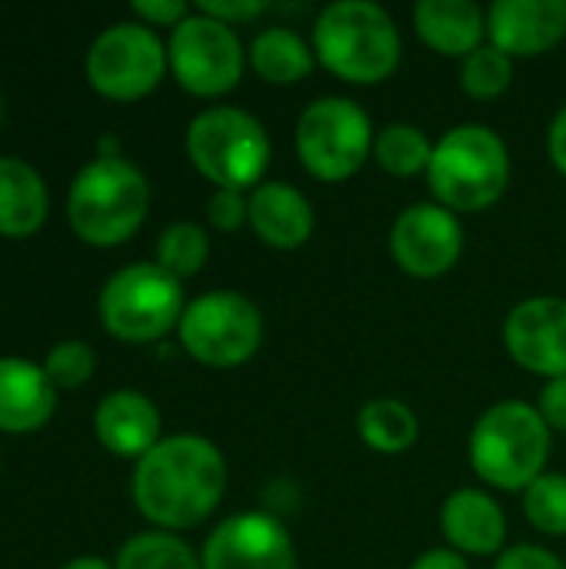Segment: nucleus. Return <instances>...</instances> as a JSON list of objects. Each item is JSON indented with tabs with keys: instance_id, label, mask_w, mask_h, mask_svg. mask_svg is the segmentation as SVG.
<instances>
[{
	"instance_id": "obj_1",
	"label": "nucleus",
	"mask_w": 566,
	"mask_h": 569,
	"mask_svg": "<svg viewBox=\"0 0 566 569\" xmlns=\"http://www.w3.org/2000/svg\"><path fill=\"white\" fill-rule=\"evenodd\" d=\"M227 490V463L217 443L197 433L163 437L133 467V503L163 530L203 523Z\"/></svg>"
},
{
	"instance_id": "obj_2",
	"label": "nucleus",
	"mask_w": 566,
	"mask_h": 569,
	"mask_svg": "<svg viewBox=\"0 0 566 569\" xmlns=\"http://www.w3.org/2000/svg\"><path fill=\"white\" fill-rule=\"evenodd\" d=\"M317 60L347 83H380L400 67L394 17L374 0H334L314 23Z\"/></svg>"
},
{
	"instance_id": "obj_3",
	"label": "nucleus",
	"mask_w": 566,
	"mask_h": 569,
	"mask_svg": "<svg viewBox=\"0 0 566 569\" xmlns=\"http://www.w3.org/2000/svg\"><path fill=\"white\" fill-rule=\"evenodd\" d=\"M427 180L440 207L480 213L494 207L510 183V150L494 127L457 123L434 143Z\"/></svg>"
},
{
	"instance_id": "obj_4",
	"label": "nucleus",
	"mask_w": 566,
	"mask_h": 569,
	"mask_svg": "<svg viewBox=\"0 0 566 569\" xmlns=\"http://www.w3.org/2000/svg\"><path fill=\"white\" fill-rule=\"evenodd\" d=\"M150 210L147 177L123 157H93L73 180L67 220L90 247H117L130 240Z\"/></svg>"
},
{
	"instance_id": "obj_5",
	"label": "nucleus",
	"mask_w": 566,
	"mask_h": 569,
	"mask_svg": "<svg viewBox=\"0 0 566 569\" xmlns=\"http://www.w3.org/2000/svg\"><path fill=\"white\" fill-rule=\"evenodd\" d=\"M550 427L540 410L524 400H500L480 413L470 433V467L497 490H527L547 473Z\"/></svg>"
},
{
	"instance_id": "obj_6",
	"label": "nucleus",
	"mask_w": 566,
	"mask_h": 569,
	"mask_svg": "<svg viewBox=\"0 0 566 569\" xmlns=\"http://www.w3.org/2000/svg\"><path fill=\"white\" fill-rule=\"evenodd\" d=\"M187 157L217 190L260 187L270 163V137L254 113L210 107L187 127Z\"/></svg>"
},
{
	"instance_id": "obj_7",
	"label": "nucleus",
	"mask_w": 566,
	"mask_h": 569,
	"mask_svg": "<svg viewBox=\"0 0 566 569\" xmlns=\"http://www.w3.org/2000/svg\"><path fill=\"white\" fill-rule=\"evenodd\" d=\"M374 123L350 97H317L297 117V157L324 183L354 177L374 157Z\"/></svg>"
},
{
	"instance_id": "obj_8",
	"label": "nucleus",
	"mask_w": 566,
	"mask_h": 569,
	"mask_svg": "<svg viewBox=\"0 0 566 569\" xmlns=\"http://www.w3.org/2000/svg\"><path fill=\"white\" fill-rule=\"evenodd\" d=\"M183 287L160 263H130L100 290V320L107 333L127 343H150L180 327Z\"/></svg>"
},
{
	"instance_id": "obj_9",
	"label": "nucleus",
	"mask_w": 566,
	"mask_h": 569,
	"mask_svg": "<svg viewBox=\"0 0 566 569\" xmlns=\"http://www.w3.org/2000/svg\"><path fill=\"white\" fill-rule=\"evenodd\" d=\"M180 347L203 367H240L264 343L257 303L237 290H210L187 303L180 317Z\"/></svg>"
},
{
	"instance_id": "obj_10",
	"label": "nucleus",
	"mask_w": 566,
	"mask_h": 569,
	"mask_svg": "<svg viewBox=\"0 0 566 569\" xmlns=\"http://www.w3.org/2000/svg\"><path fill=\"white\" fill-rule=\"evenodd\" d=\"M167 47L147 23H113L87 50V83L107 100L147 97L167 70Z\"/></svg>"
},
{
	"instance_id": "obj_11",
	"label": "nucleus",
	"mask_w": 566,
	"mask_h": 569,
	"mask_svg": "<svg viewBox=\"0 0 566 569\" xmlns=\"http://www.w3.org/2000/svg\"><path fill=\"white\" fill-rule=\"evenodd\" d=\"M244 43L230 23L207 13H187L167 40V63L193 97H220L244 77Z\"/></svg>"
},
{
	"instance_id": "obj_12",
	"label": "nucleus",
	"mask_w": 566,
	"mask_h": 569,
	"mask_svg": "<svg viewBox=\"0 0 566 569\" xmlns=\"http://www.w3.org/2000/svg\"><path fill=\"white\" fill-rule=\"evenodd\" d=\"M390 253L404 273L437 280L464 253V223L440 203H410L390 227Z\"/></svg>"
},
{
	"instance_id": "obj_13",
	"label": "nucleus",
	"mask_w": 566,
	"mask_h": 569,
	"mask_svg": "<svg viewBox=\"0 0 566 569\" xmlns=\"http://www.w3.org/2000/svg\"><path fill=\"white\" fill-rule=\"evenodd\" d=\"M203 569H297L287 527L270 513L227 517L203 543Z\"/></svg>"
},
{
	"instance_id": "obj_14",
	"label": "nucleus",
	"mask_w": 566,
	"mask_h": 569,
	"mask_svg": "<svg viewBox=\"0 0 566 569\" xmlns=\"http://www.w3.org/2000/svg\"><path fill=\"white\" fill-rule=\"evenodd\" d=\"M504 347L510 360L547 380L566 377V300L530 297L504 320Z\"/></svg>"
},
{
	"instance_id": "obj_15",
	"label": "nucleus",
	"mask_w": 566,
	"mask_h": 569,
	"mask_svg": "<svg viewBox=\"0 0 566 569\" xmlns=\"http://www.w3.org/2000/svg\"><path fill=\"white\" fill-rule=\"evenodd\" d=\"M487 37L507 57H537L566 37V0H494Z\"/></svg>"
},
{
	"instance_id": "obj_16",
	"label": "nucleus",
	"mask_w": 566,
	"mask_h": 569,
	"mask_svg": "<svg viewBox=\"0 0 566 569\" xmlns=\"http://www.w3.org/2000/svg\"><path fill=\"white\" fill-rule=\"evenodd\" d=\"M93 433L113 457L140 460L160 443V410L137 390H113L93 410Z\"/></svg>"
},
{
	"instance_id": "obj_17",
	"label": "nucleus",
	"mask_w": 566,
	"mask_h": 569,
	"mask_svg": "<svg viewBox=\"0 0 566 569\" xmlns=\"http://www.w3.org/2000/svg\"><path fill=\"white\" fill-rule=\"evenodd\" d=\"M440 530L460 557H494L507 540V517L490 493L464 487L444 500Z\"/></svg>"
},
{
	"instance_id": "obj_18",
	"label": "nucleus",
	"mask_w": 566,
	"mask_h": 569,
	"mask_svg": "<svg viewBox=\"0 0 566 569\" xmlns=\"http://www.w3.org/2000/svg\"><path fill=\"white\" fill-rule=\"evenodd\" d=\"M250 227L274 250H297L314 233L310 200L287 180H264L250 190Z\"/></svg>"
},
{
	"instance_id": "obj_19",
	"label": "nucleus",
	"mask_w": 566,
	"mask_h": 569,
	"mask_svg": "<svg viewBox=\"0 0 566 569\" xmlns=\"http://www.w3.org/2000/svg\"><path fill=\"white\" fill-rule=\"evenodd\" d=\"M57 407V387L50 383L47 370L0 357V430L3 433H33L40 430Z\"/></svg>"
},
{
	"instance_id": "obj_20",
	"label": "nucleus",
	"mask_w": 566,
	"mask_h": 569,
	"mask_svg": "<svg viewBox=\"0 0 566 569\" xmlns=\"http://www.w3.org/2000/svg\"><path fill=\"white\" fill-rule=\"evenodd\" d=\"M414 27L427 47L464 60L484 43L487 13L474 0H420L414 7Z\"/></svg>"
},
{
	"instance_id": "obj_21",
	"label": "nucleus",
	"mask_w": 566,
	"mask_h": 569,
	"mask_svg": "<svg viewBox=\"0 0 566 569\" xmlns=\"http://www.w3.org/2000/svg\"><path fill=\"white\" fill-rule=\"evenodd\" d=\"M47 220V183L43 177L17 160L0 157V237H33Z\"/></svg>"
},
{
	"instance_id": "obj_22",
	"label": "nucleus",
	"mask_w": 566,
	"mask_h": 569,
	"mask_svg": "<svg viewBox=\"0 0 566 569\" xmlns=\"http://www.w3.org/2000/svg\"><path fill=\"white\" fill-rule=\"evenodd\" d=\"M247 60L260 80L277 83V87H290V83L314 73L317 53H314V43H307L297 30L267 27L250 40Z\"/></svg>"
},
{
	"instance_id": "obj_23",
	"label": "nucleus",
	"mask_w": 566,
	"mask_h": 569,
	"mask_svg": "<svg viewBox=\"0 0 566 569\" xmlns=\"http://www.w3.org/2000/svg\"><path fill=\"white\" fill-rule=\"evenodd\" d=\"M357 433L370 450H377L384 457H397V453H407L417 443L420 423H417V413L404 400L377 397V400H367L360 407Z\"/></svg>"
},
{
	"instance_id": "obj_24",
	"label": "nucleus",
	"mask_w": 566,
	"mask_h": 569,
	"mask_svg": "<svg viewBox=\"0 0 566 569\" xmlns=\"http://www.w3.org/2000/svg\"><path fill=\"white\" fill-rule=\"evenodd\" d=\"M434 157V143L427 140V133L414 123L394 120L387 127L377 130L374 137V160L394 173V177H417L427 173Z\"/></svg>"
},
{
	"instance_id": "obj_25",
	"label": "nucleus",
	"mask_w": 566,
	"mask_h": 569,
	"mask_svg": "<svg viewBox=\"0 0 566 569\" xmlns=\"http://www.w3.org/2000/svg\"><path fill=\"white\" fill-rule=\"evenodd\" d=\"M113 569H203L197 553L173 533H137L130 537Z\"/></svg>"
},
{
	"instance_id": "obj_26",
	"label": "nucleus",
	"mask_w": 566,
	"mask_h": 569,
	"mask_svg": "<svg viewBox=\"0 0 566 569\" xmlns=\"http://www.w3.org/2000/svg\"><path fill=\"white\" fill-rule=\"evenodd\" d=\"M207 260H210V237L200 223L190 220L170 223L157 240V263L177 280L200 273Z\"/></svg>"
},
{
	"instance_id": "obj_27",
	"label": "nucleus",
	"mask_w": 566,
	"mask_h": 569,
	"mask_svg": "<svg viewBox=\"0 0 566 569\" xmlns=\"http://www.w3.org/2000/svg\"><path fill=\"white\" fill-rule=\"evenodd\" d=\"M514 83V57L494 43H480L460 60V87L474 100H494Z\"/></svg>"
},
{
	"instance_id": "obj_28",
	"label": "nucleus",
	"mask_w": 566,
	"mask_h": 569,
	"mask_svg": "<svg viewBox=\"0 0 566 569\" xmlns=\"http://www.w3.org/2000/svg\"><path fill=\"white\" fill-rule=\"evenodd\" d=\"M524 513L540 533L566 537V473H540L524 490Z\"/></svg>"
},
{
	"instance_id": "obj_29",
	"label": "nucleus",
	"mask_w": 566,
	"mask_h": 569,
	"mask_svg": "<svg viewBox=\"0 0 566 569\" xmlns=\"http://www.w3.org/2000/svg\"><path fill=\"white\" fill-rule=\"evenodd\" d=\"M93 367H97V357H93V350L83 340H63L43 360V370H47L50 383L53 387H67V390L87 383Z\"/></svg>"
},
{
	"instance_id": "obj_30",
	"label": "nucleus",
	"mask_w": 566,
	"mask_h": 569,
	"mask_svg": "<svg viewBox=\"0 0 566 569\" xmlns=\"http://www.w3.org/2000/svg\"><path fill=\"white\" fill-rule=\"evenodd\" d=\"M207 220L224 233H234L244 223H250V203L244 190H214L207 200Z\"/></svg>"
},
{
	"instance_id": "obj_31",
	"label": "nucleus",
	"mask_w": 566,
	"mask_h": 569,
	"mask_svg": "<svg viewBox=\"0 0 566 569\" xmlns=\"http://www.w3.org/2000/svg\"><path fill=\"white\" fill-rule=\"evenodd\" d=\"M494 569H566V563L557 553H550L544 547L517 543V547L500 553V560L494 563Z\"/></svg>"
},
{
	"instance_id": "obj_32",
	"label": "nucleus",
	"mask_w": 566,
	"mask_h": 569,
	"mask_svg": "<svg viewBox=\"0 0 566 569\" xmlns=\"http://www.w3.org/2000/svg\"><path fill=\"white\" fill-rule=\"evenodd\" d=\"M197 10L234 27V23H247V20L260 17L267 10V3L264 0H200Z\"/></svg>"
},
{
	"instance_id": "obj_33",
	"label": "nucleus",
	"mask_w": 566,
	"mask_h": 569,
	"mask_svg": "<svg viewBox=\"0 0 566 569\" xmlns=\"http://www.w3.org/2000/svg\"><path fill=\"white\" fill-rule=\"evenodd\" d=\"M130 10H133L147 27H170V30L190 13V7H187L183 0H133Z\"/></svg>"
},
{
	"instance_id": "obj_34",
	"label": "nucleus",
	"mask_w": 566,
	"mask_h": 569,
	"mask_svg": "<svg viewBox=\"0 0 566 569\" xmlns=\"http://www.w3.org/2000/svg\"><path fill=\"white\" fill-rule=\"evenodd\" d=\"M537 410H540V417H544V423L550 430L566 433V377H557V380H547L544 383L540 400H537Z\"/></svg>"
},
{
	"instance_id": "obj_35",
	"label": "nucleus",
	"mask_w": 566,
	"mask_h": 569,
	"mask_svg": "<svg viewBox=\"0 0 566 569\" xmlns=\"http://www.w3.org/2000/svg\"><path fill=\"white\" fill-rule=\"evenodd\" d=\"M547 153H550V163L566 177V107L557 110V117L547 130Z\"/></svg>"
},
{
	"instance_id": "obj_36",
	"label": "nucleus",
	"mask_w": 566,
	"mask_h": 569,
	"mask_svg": "<svg viewBox=\"0 0 566 569\" xmlns=\"http://www.w3.org/2000/svg\"><path fill=\"white\" fill-rule=\"evenodd\" d=\"M410 569H470L457 550H427L414 560Z\"/></svg>"
},
{
	"instance_id": "obj_37",
	"label": "nucleus",
	"mask_w": 566,
	"mask_h": 569,
	"mask_svg": "<svg viewBox=\"0 0 566 569\" xmlns=\"http://www.w3.org/2000/svg\"><path fill=\"white\" fill-rule=\"evenodd\" d=\"M63 569H113V567H107L100 557H80V560H70Z\"/></svg>"
}]
</instances>
